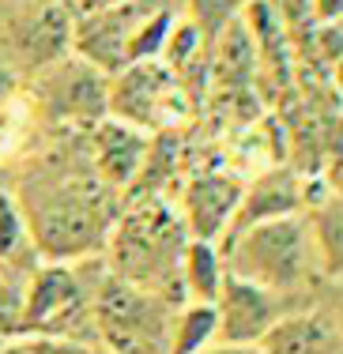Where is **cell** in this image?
I'll return each instance as SVG.
<instances>
[{
	"label": "cell",
	"mask_w": 343,
	"mask_h": 354,
	"mask_svg": "<svg viewBox=\"0 0 343 354\" xmlns=\"http://www.w3.org/2000/svg\"><path fill=\"white\" fill-rule=\"evenodd\" d=\"M83 143L80 158H46L27 174L19 189V207L27 218L30 241L41 260H83L106 249L113 223L121 218L124 196L98 181Z\"/></svg>",
	"instance_id": "1"
},
{
	"label": "cell",
	"mask_w": 343,
	"mask_h": 354,
	"mask_svg": "<svg viewBox=\"0 0 343 354\" xmlns=\"http://www.w3.org/2000/svg\"><path fill=\"white\" fill-rule=\"evenodd\" d=\"M185 223L163 196H144L121 207V218L110 230V272L166 298L170 306H185L181 283V252H185Z\"/></svg>",
	"instance_id": "2"
},
{
	"label": "cell",
	"mask_w": 343,
	"mask_h": 354,
	"mask_svg": "<svg viewBox=\"0 0 343 354\" xmlns=\"http://www.w3.org/2000/svg\"><path fill=\"white\" fill-rule=\"evenodd\" d=\"M219 249L230 275L261 283L268 290L290 298L295 306H313L321 268H317V249L306 212L257 223Z\"/></svg>",
	"instance_id": "3"
},
{
	"label": "cell",
	"mask_w": 343,
	"mask_h": 354,
	"mask_svg": "<svg viewBox=\"0 0 343 354\" xmlns=\"http://www.w3.org/2000/svg\"><path fill=\"white\" fill-rule=\"evenodd\" d=\"M178 309L181 306H170L166 298L106 268L91 298V324L102 347L113 354H170Z\"/></svg>",
	"instance_id": "4"
},
{
	"label": "cell",
	"mask_w": 343,
	"mask_h": 354,
	"mask_svg": "<svg viewBox=\"0 0 343 354\" xmlns=\"http://www.w3.org/2000/svg\"><path fill=\"white\" fill-rule=\"evenodd\" d=\"M102 272L91 283L83 260H68V264L64 260H41L27 283L23 335H83V339H98L95 324H91V298H95Z\"/></svg>",
	"instance_id": "5"
},
{
	"label": "cell",
	"mask_w": 343,
	"mask_h": 354,
	"mask_svg": "<svg viewBox=\"0 0 343 354\" xmlns=\"http://www.w3.org/2000/svg\"><path fill=\"white\" fill-rule=\"evenodd\" d=\"M185 113V87L181 75L163 61H136L110 75V117L129 121L144 132L178 129Z\"/></svg>",
	"instance_id": "6"
},
{
	"label": "cell",
	"mask_w": 343,
	"mask_h": 354,
	"mask_svg": "<svg viewBox=\"0 0 343 354\" xmlns=\"http://www.w3.org/2000/svg\"><path fill=\"white\" fill-rule=\"evenodd\" d=\"M35 95L53 129H91L110 113V75L72 53L38 72Z\"/></svg>",
	"instance_id": "7"
},
{
	"label": "cell",
	"mask_w": 343,
	"mask_h": 354,
	"mask_svg": "<svg viewBox=\"0 0 343 354\" xmlns=\"http://www.w3.org/2000/svg\"><path fill=\"white\" fill-rule=\"evenodd\" d=\"M215 309H219V339L223 343H261L287 313L306 309V306H295L283 294L227 272V279L219 286V298H215Z\"/></svg>",
	"instance_id": "8"
},
{
	"label": "cell",
	"mask_w": 343,
	"mask_h": 354,
	"mask_svg": "<svg viewBox=\"0 0 343 354\" xmlns=\"http://www.w3.org/2000/svg\"><path fill=\"white\" fill-rule=\"evenodd\" d=\"M72 23H76V12L64 0H41L38 8L23 12L8 27V49H12L15 64L38 75L49 64L64 61L72 53Z\"/></svg>",
	"instance_id": "9"
},
{
	"label": "cell",
	"mask_w": 343,
	"mask_h": 354,
	"mask_svg": "<svg viewBox=\"0 0 343 354\" xmlns=\"http://www.w3.org/2000/svg\"><path fill=\"white\" fill-rule=\"evenodd\" d=\"M151 12V0H124L106 12L76 15L72 23V53L83 57L87 64H95L98 72L117 75L124 68V41H129L132 27Z\"/></svg>",
	"instance_id": "10"
},
{
	"label": "cell",
	"mask_w": 343,
	"mask_h": 354,
	"mask_svg": "<svg viewBox=\"0 0 343 354\" xmlns=\"http://www.w3.org/2000/svg\"><path fill=\"white\" fill-rule=\"evenodd\" d=\"M306 174H298L295 166H272L261 177L241 189V200L230 215L227 234L219 238V245H227L230 238H238L241 230L268 218H283V215H302L306 212Z\"/></svg>",
	"instance_id": "11"
},
{
	"label": "cell",
	"mask_w": 343,
	"mask_h": 354,
	"mask_svg": "<svg viewBox=\"0 0 343 354\" xmlns=\"http://www.w3.org/2000/svg\"><path fill=\"white\" fill-rule=\"evenodd\" d=\"M241 189H245V181L227 170L192 174L185 181V189H181V207H178L189 238L219 241L230 226V215L241 200Z\"/></svg>",
	"instance_id": "12"
},
{
	"label": "cell",
	"mask_w": 343,
	"mask_h": 354,
	"mask_svg": "<svg viewBox=\"0 0 343 354\" xmlns=\"http://www.w3.org/2000/svg\"><path fill=\"white\" fill-rule=\"evenodd\" d=\"M151 147V132L136 129L129 121H117L106 113L98 124L87 129V162L95 170L98 181H106L124 196V189L132 185L136 170L144 166V155Z\"/></svg>",
	"instance_id": "13"
},
{
	"label": "cell",
	"mask_w": 343,
	"mask_h": 354,
	"mask_svg": "<svg viewBox=\"0 0 343 354\" xmlns=\"http://www.w3.org/2000/svg\"><path fill=\"white\" fill-rule=\"evenodd\" d=\"M306 218H309V234H313L321 275L343 283V200L324 192L317 204L306 207Z\"/></svg>",
	"instance_id": "14"
},
{
	"label": "cell",
	"mask_w": 343,
	"mask_h": 354,
	"mask_svg": "<svg viewBox=\"0 0 343 354\" xmlns=\"http://www.w3.org/2000/svg\"><path fill=\"white\" fill-rule=\"evenodd\" d=\"M227 279V260H223L219 241L189 238L181 252V283H185L189 301H215L219 286Z\"/></svg>",
	"instance_id": "15"
},
{
	"label": "cell",
	"mask_w": 343,
	"mask_h": 354,
	"mask_svg": "<svg viewBox=\"0 0 343 354\" xmlns=\"http://www.w3.org/2000/svg\"><path fill=\"white\" fill-rule=\"evenodd\" d=\"M219 339V309L215 301H185L174 313L170 354H200Z\"/></svg>",
	"instance_id": "16"
},
{
	"label": "cell",
	"mask_w": 343,
	"mask_h": 354,
	"mask_svg": "<svg viewBox=\"0 0 343 354\" xmlns=\"http://www.w3.org/2000/svg\"><path fill=\"white\" fill-rule=\"evenodd\" d=\"M0 260H15V264L38 268L41 257L30 241L27 218H23V207L15 200V192L0 189Z\"/></svg>",
	"instance_id": "17"
},
{
	"label": "cell",
	"mask_w": 343,
	"mask_h": 354,
	"mask_svg": "<svg viewBox=\"0 0 343 354\" xmlns=\"http://www.w3.org/2000/svg\"><path fill=\"white\" fill-rule=\"evenodd\" d=\"M35 268L0 260V335L19 339L23 335V306H27V283Z\"/></svg>",
	"instance_id": "18"
},
{
	"label": "cell",
	"mask_w": 343,
	"mask_h": 354,
	"mask_svg": "<svg viewBox=\"0 0 343 354\" xmlns=\"http://www.w3.org/2000/svg\"><path fill=\"white\" fill-rule=\"evenodd\" d=\"M174 23H178L174 4H158L155 12H147L144 19L132 27L129 41H124V61H129V64H136V61H158Z\"/></svg>",
	"instance_id": "19"
},
{
	"label": "cell",
	"mask_w": 343,
	"mask_h": 354,
	"mask_svg": "<svg viewBox=\"0 0 343 354\" xmlns=\"http://www.w3.org/2000/svg\"><path fill=\"white\" fill-rule=\"evenodd\" d=\"M204 35H200V27L192 19H178L170 27V38H166V46H163V57H158V61L166 64V68L170 72H185L192 61H196L200 57V49H204Z\"/></svg>",
	"instance_id": "20"
},
{
	"label": "cell",
	"mask_w": 343,
	"mask_h": 354,
	"mask_svg": "<svg viewBox=\"0 0 343 354\" xmlns=\"http://www.w3.org/2000/svg\"><path fill=\"white\" fill-rule=\"evenodd\" d=\"M15 343L27 354H106L102 339H83V335H23Z\"/></svg>",
	"instance_id": "21"
},
{
	"label": "cell",
	"mask_w": 343,
	"mask_h": 354,
	"mask_svg": "<svg viewBox=\"0 0 343 354\" xmlns=\"http://www.w3.org/2000/svg\"><path fill=\"white\" fill-rule=\"evenodd\" d=\"M268 4H272V12L283 19L287 35H306V30L313 27V4H309V0H268Z\"/></svg>",
	"instance_id": "22"
},
{
	"label": "cell",
	"mask_w": 343,
	"mask_h": 354,
	"mask_svg": "<svg viewBox=\"0 0 343 354\" xmlns=\"http://www.w3.org/2000/svg\"><path fill=\"white\" fill-rule=\"evenodd\" d=\"M313 306H321L324 313L336 320V328L343 332V283L336 279H317V290H313Z\"/></svg>",
	"instance_id": "23"
},
{
	"label": "cell",
	"mask_w": 343,
	"mask_h": 354,
	"mask_svg": "<svg viewBox=\"0 0 343 354\" xmlns=\"http://www.w3.org/2000/svg\"><path fill=\"white\" fill-rule=\"evenodd\" d=\"M321 177H324V185H328L332 196H340V200H343V151L328 158V166H324V174H321Z\"/></svg>",
	"instance_id": "24"
},
{
	"label": "cell",
	"mask_w": 343,
	"mask_h": 354,
	"mask_svg": "<svg viewBox=\"0 0 343 354\" xmlns=\"http://www.w3.org/2000/svg\"><path fill=\"white\" fill-rule=\"evenodd\" d=\"M313 4V23H340L343 19V0H309Z\"/></svg>",
	"instance_id": "25"
},
{
	"label": "cell",
	"mask_w": 343,
	"mask_h": 354,
	"mask_svg": "<svg viewBox=\"0 0 343 354\" xmlns=\"http://www.w3.org/2000/svg\"><path fill=\"white\" fill-rule=\"evenodd\" d=\"M15 91H19V72H15L12 64L0 61V109L15 98Z\"/></svg>",
	"instance_id": "26"
},
{
	"label": "cell",
	"mask_w": 343,
	"mask_h": 354,
	"mask_svg": "<svg viewBox=\"0 0 343 354\" xmlns=\"http://www.w3.org/2000/svg\"><path fill=\"white\" fill-rule=\"evenodd\" d=\"M200 354H268L261 343H223V339H215L212 347H204Z\"/></svg>",
	"instance_id": "27"
},
{
	"label": "cell",
	"mask_w": 343,
	"mask_h": 354,
	"mask_svg": "<svg viewBox=\"0 0 343 354\" xmlns=\"http://www.w3.org/2000/svg\"><path fill=\"white\" fill-rule=\"evenodd\" d=\"M124 0H72V12L76 15H91V12H106V8H117Z\"/></svg>",
	"instance_id": "28"
},
{
	"label": "cell",
	"mask_w": 343,
	"mask_h": 354,
	"mask_svg": "<svg viewBox=\"0 0 343 354\" xmlns=\"http://www.w3.org/2000/svg\"><path fill=\"white\" fill-rule=\"evenodd\" d=\"M328 75H332V91H336V98L343 102V53L328 64Z\"/></svg>",
	"instance_id": "29"
},
{
	"label": "cell",
	"mask_w": 343,
	"mask_h": 354,
	"mask_svg": "<svg viewBox=\"0 0 343 354\" xmlns=\"http://www.w3.org/2000/svg\"><path fill=\"white\" fill-rule=\"evenodd\" d=\"M8 343H12V339H4V335H0V351H4V347H8Z\"/></svg>",
	"instance_id": "30"
},
{
	"label": "cell",
	"mask_w": 343,
	"mask_h": 354,
	"mask_svg": "<svg viewBox=\"0 0 343 354\" xmlns=\"http://www.w3.org/2000/svg\"><path fill=\"white\" fill-rule=\"evenodd\" d=\"M106 354H113V351H106Z\"/></svg>",
	"instance_id": "31"
},
{
	"label": "cell",
	"mask_w": 343,
	"mask_h": 354,
	"mask_svg": "<svg viewBox=\"0 0 343 354\" xmlns=\"http://www.w3.org/2000/svg\"><path fill=\"white\" fill-rule=\"evenodd\" d=\"M340 27H343V19H340Z\"/></svg>",
	"instance_id": "32"
}]
</instances>
